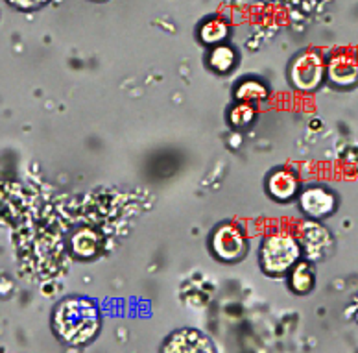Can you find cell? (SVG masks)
Here are the masks:
<instances>
[{"instance_id": "5bb4252c", "label": "cell", "mask_w": 358, "mask_h": 353, "mask_svg": "<svg viewBox=\"0 0 358 353\" xmlns=\"http://www.w3.org/2000/svg\"><path fill=\"white\" fill-rule=\"evenodd\" d=\"M236 63V54L231 46H215L209 54V67L216 72L231 71Z\"/></svg>"}, {"instance_id": "30bf717a", "label": "cell", "mask_w": 358, "mask_h": 353, "mask_svg": "<svg viewBox=\"0 0 358 353\" xmlns=\"http://www.w3.org/2000/svg\"><path fill=\"white\" fill-rule=\"evenodd\" d=\"M72 251L76 254L78 257H83V259H89V257H94L100 251V246H102V239L98 235L96 231L91 230V228H82L78 230L71 239Z\"/></svg>"}, {"instance_id": "8fae6325", "label": "cell", "mask_w": 358, "mask_h": 353, "mask_svg": "<svg viewBox=\"0 0 358 353\" xmlns=\"http://www.w3.org/2000/svg\"><path fill=\"white\" fill-rule=\"evenodd\" d=\"M227 32H229L227 22L218 17H213L200 26V39L205 45H218L227 37Z\"/></svg>"}, {"instance_id": "3957f363", "label": "cell", "mask_w": 358, "mask_h": 353, "mask_svg": "<svg viewBox=\"0 0 358 353\" xmlns=\"http://www.w3.org/2000/svg\"><path fill=\"white\" fill-rule=\"evenodd\" d=\"M327 67L320 52L307 50L299 54L290 67V80L299 91H316L322 85Z\"/></svg>"}, {"instance_id": "4fadbf2b", "label": "cell", "mask_w": 358, "mask_h": 353, "mask_svg": "<svg viewBox=\"0 0 358 353\" xmlns=\"http://www.w3.org/2000/svg\"><path fill=\"white\" fill-rule=\"evenodd\" d=\"M235 97L238 102H262V100H266L268 89L257 80H246V82L238 83Z\"/></svg>"}, {"instance_id": "5b68a950", "label": "cell", "mask_w": 358, "mask_h": 353, "mask_svg": "<svg viewBox=\"0 0 358 353\" xmlns=\"http://www.w3.org/2000/svg\"><path fill=\"white\" fill-rule=\"evenodd\" d=\"M327 78L340 89H351L358 83V56L353 50H336L327 63Z\"/></svg>"}, {"instance_id": "52a82bcc", "label": "cell", "mask_w": 358, "mask_h": 353, "mask_svg": "<svg viewBox=\"0 0 358 353\" xmlns=\"http://www.w3.org/2000/svg\"><path fill=\"white\" fill-rule=\"evenodd\" d=\"M164 352H215V346L203 333L196 329H181L166 340Z\"/></svg>"}, {"instance_id": "9a60e30c", "label": "cell", "mask_w": 358, "mask_h": 353, "mask_svg": "<svg viewBox=\"0 0 358 353\" xmlns=\"http://www.w3.org/2000/svg\"><path fill=\"white\" fill-rule=\"evenodd\" d=\"M253 117H255V109L250 102L236 104L235 108L229 111V123L236 128H244V126L251 124Z\"/></svg>"}, {"instance_id": "7c38bea8", "label": "cell", "mask_w": 358, "mask_h": 353, "mask_svg": "<svg viewBox=\"0 0 358 353\" xmlns=\"http://www.w3.org/2000/svg\"><path fill=\"white\" fill-rule=\"evenodd\" d=\"M290 285L297 294H307L314 287V272L310 270L308 263H299L294 266L290 274Z\"/></svg>"}, {"instance_id": "7a4b0ae2", "label": "cell", "mask_w": 358, "mask_h": 353, "mask_svg": "<svg viewBox=\"0 0 358 353\" xmlns=\"http://www.w3.org/2000/svg\"><path fill=\"white\" fill-rule=\"evenodd\" d=\"M299 257V244L290 233H273L262 244L261 263L268 274H285Z\"/></svg>"}, {"instance_id": "8992f818", "label": "cell", "mask_w": 358, "mask_h": 353, "mask_svg": "<svg viewBox=\"0 0 358 353\" xmlns=\"http://www.w3.org/2000/svg\"><path fill=\"white\" fill-rule=\"evenodd\" d=\"M299 204L308 216L323 219V216L333 215L334 209H336V196L323 187H313V189H307L303 193Z\"/></svg>"}, {"instance_id": "9c48e42d", "label": "cell", "mask_w": 358, "mask_h": 353, "mask_svg": "<svg viewBox=\"0 0 358 353\" xmlns=\"http://www.w3.org/2000/svg\"><path fill=\"white\" fill-rule=\"evenodd\" d=\"M268 191L275 200L287 202V200L294 198L297 191V179L292 174L290 170L279 169L268 178Z\"/></svg>"}, {"instance_id": "ba28073f", "label": "cell", "mask_w": 358, "mask_h": 353, "mask_svg": "<svg viewBox=\"0 0 358 353\" xmlns=\"http://www.w3.org/2000/svg\"><path fill=\"white\" fill-rule=\"evenodd\" d=\"M301 242L305 246V250H307L308 257L317 259L327 251L333 239H331L325 228H322L320 224H314V222H307L301 230Z\"/></svg>"}, {"instance_id": "277c9868", "label": "cell", "mask_w": 358, "mask_h": 353, "mask_svg": "<svg viewBox=\"0 0 358 353\" xmlns=\"http://www.w3.org/2000/svg\"><path fill=\"white\" fill-rule=\"evenodd\" d=\"M213 251L222 261H238L246 254V237L235 224H222L213 233Z\"/></svg>"}, {"instance_id": "6da1fadb", "label": "cell", "mask_w": 358, "mask_h": 353, "mask_svg": "<svg viewBox=\"0 0 358 353\" xmlns=\"http://www.w3.org/2000/svg\"><path fill=\"white\" fill-rule=\"evenodd\" d=\"M100 329V312L96 303L87 298H69L57 305L54 314V331L63 342L82 346L96 337Z\"/></svg>"}, {"instance_id": "2e32d148", "label": "cell", "mask_w": 358, "mask_h": 353, "mask_svg": "<svg viewBox=\"0 0 358 353\" xmlns=\"http://www.w3.org/2000/svg\"><path fill=\"white\" fill-rule=\"evenodd\" d=\"M8 2L19 10H36V8H41L43 4H46L48 0H8Z\"/></svg>"}]
</instances>
